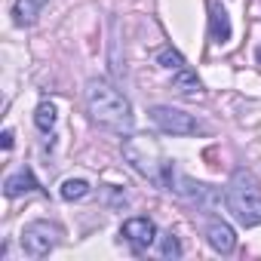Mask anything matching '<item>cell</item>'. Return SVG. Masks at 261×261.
I'll return each mask as SVG.
<instances>
[{
    "instance_id": "obj_13",
    "label": "cell",
    "mask_w": 261,
    "mask_h": 261,
    "mask_svg": "<svg viewBox=\"0 0 261 261\" xmlns=\"http://www.w3.org/2000/svg\"><path fill=\"white\" fill-rule=\"evenodd\" d=\"M154 59H157V65L166 68V71H181V68H185V56H181L178 49H172V46H160Z\"/></svg>"
},
{
    "instance_id": "obj_9",
    "label": "cell",
    "mask_w": 261,
    "mask_h": 261,
    "mask_svg": "<svg viewBox=\"0 0 261 261\" xmlns=\"http://www.w3.org/2000/svg\"><path fill=\"white\" fill-rule=\"evenodd\" d=\"M46 4H49V0H16V4H13V22H16L19 28L34 25V22L40 19V13H43Z\"/></svg>"
},
{
    "instance_id": "obj_7",
    "label": "cell",
    "mask_w": 261,
    "mask_h": 261,
    "mask_svg": "<svg viewBox=\"0 0 261 261\" xmlns=\"http://www.w3.org/2000/svg\"><path fill=\"white\" fill-rule=\"evenodd\" d=\"M120 237L126 243H133L136 249H148L157 240V224L151 218H126L120 227Z\"/></svg>"
},
{
    "instance_id": "obj_3",
    "label": "cell",
    "mask_w": 261,
    "mask_h": 261,
    "mask_svg": "<svg viewBox=\"0 0 261 261\" xmlns=\"http://www.w3.org/2000/svg\"><path fill=\"white\" fill-rule=\"evenodd\" d=\"M163 188H169L172 194H178L181 200H188V203H194L197 209H206V212H212V209L221 206V191L218 188L203 185V181H194L191 175L178 172V166L172 160H169V166L163 172Z\"/></svg>"
},
{
    "instance_id": "obj_10",
    "label": "cell",
    "mask_w": 261,
    "mask_h": 261,
    "mask_svg": "<svg viewBox=\"0 0 261 261\" xmlns=\"http://www.w3.org/2000/svg\"><path fill=\"white\" fill-rule=\"evenodd\" d=\"M209 34L215 43H227L230 40V16L221 4H212L209 10Z\"/></svg>"
},
{
    "instance_id": "obj_11",
    "label": "cell",
    "mask_w": 261,
    "mask_h": 261,
    "mask_svg": "<svg viewBox=\"0 0 261 261\" xmlns=\"http://www.w3.org/2000/svg\"><path fill=\"white\" fill-rule=\"evenodd\" d=\"M37 188H40V185H37V178H34L31 169H19L16 175H10V178L4 181V194H7V197H22V194L37 191Z\"/></svg>"
},
{
    "instance_id": "obj_17",
    "label": "cell",
    "mask_w": 261,
    "mask_h": 261,
    "mask_svg": "<svg viewBox=\"0 0 261 261\" xmlns=\"http://www.w3.org/2000/svg\"><path fill=\"white\" fill-rule=\"evenodd\" d=\"M101 191H105V197H108V203H111V206H126V203H129V200H126V194H123L120 188H114V185H105Z\"/></svg>"
},
{
    "instance_id": "obj_1",
    "label": "cell",
    "mask_w": 261,
    "mask_h": 261,
    "mask_svg": "<svg viewBox=\"0 0 261 261\" xmlns=\"http://www.w3.org/2000/svg\"><path fill=\"white\" fill-rule=\"evenodd\" d=\"M86 111H89L92 123H98L108 133H117V136L133 133V123H136L133 105H129V98L120 89H114L108 80L92 77L86 83Z\"/></svg>"
},
{
    "instance_id": "obj_14",
    "label": "cell",
    "mask_w": 261,
    "mask_h": 261,
    "mask_svg": "<svg viewBox=\"0 0 261 261\" xmlns=\"http://www.w3.org/2000/svg\"><path fill=\"white\" fill-rule=\"evenodd\" d=\"M34 123L40 133H53V126H56V105L53 101H40L37 111H34Z\"/></svg>"
},
{
    "instance_id": "obj_19",
    "label": "cell",
    "mask_w": 261,
    "mask_h": 261,
    "mask_svg": "<svg viewBox=\"0 0 261 261\" xmlns=\"http://www.w3.org/2000/svg\"><path fill=\"white\" fill-rule=\"evenodd\" d=\"M258 62H261V49H258Z\"/></svg>"
},
{
    "instance_id": "obj_18",
    "label": "cell",
    "mask_w": 261,
    "mask_h": 261,
    "mask_svg": "<svg viewBox=\"0 0 261 261\" xmlns=\"http://www.w3.org/2000/svg\"><path fill=\"white\" fill-rule=\"evenodd\" d=\"M13 139H16V136H13V129H4V151L13 148Z\"/></svg>"
},
{
    "instance_id": "obj_15",
    "label": "cell",
    "mask_w": 261,
    "mask_h": 261,
    "mask_svg": "<svg viewBox=\"0 0 261 261\" xmlns=\"http://www.w3.org/2000/svg\"><path fill=\"white\" fill-rule=\"evenodd\" d=\"M86 194H89V185H86L83 178H68V181H62V200L74 203V200H83Z\"/></svg>"
},
{
    "instance_id": "obj_4",
    "label": "cell",
    "mask_w": 261,
    "mask_h": 261,
    "mask_svg": "<svg viewBox=\"0 0 261 261\" xmlns=\"http://www.w3.org/2000/svg\"><path fill=\"white\" fill-rule=\"evenodd\" d=\"M123 157L129 160V166H133L136 172H142L145 178H151L154 185L163 188V172L169 166V160H163L160 148L148 139H126L123 142Z\"/></svg>"
},
{
    "instance_id": "obj_16",
    "label": "cell",
    "mask_w": 261,
    "mask_h": 261,
    "mask_svg": "<svg viewBox=\"0 0 261 261\" xmlns=\"http://www.w3.org/2000/svg\"><path fill=\"white\" fill-rule=\"evenodd\" d=\"M181 243H178V237H172V233H166L163 240H160V255L163 258H181Z\"/></svg>"
},
{
    "instance_id": "obj_12",
    "label": "cell",
    "mask_w": 261,
    "mask_h": 261,
    "mask_svg": "<svg viewBox=\"0 0 261 261\" xmlns=\"http://www.w3.org/2000/svg\"><path fill=\"white\" fill-rule=\"evenodd\" d=\"M172 89H175L178 95H200V92H203L200 77H197L194 71H188V68L175 71V77H172Z\"/></svg>"
},
{
    "instance_id": "obj_2",
    "label": "cell",
    "mask_w": 261,
    "mask_h": 261,
    "mask_svg": "<svg viewBox=\"0 0 261 261\" xmlns=\"http://www.w3.org/2000/svg\"><path fill=\"white\" fill-rule=\"evenodd\" d=\"M224 203L243 227L261 224V181L249 169H233L224 191Z\"/></svg>"
},
{
    "instance_id": "obj_5",
    "label": "cell",
    "mask_w": 261,
    "mask_h": 261,
    "mask_svg": "<svg viewBox=\"0 0 261 261\" xmlns=\"http://www.w3.org/2000/svg\"><path fill=\"white\" fill-rule=\"evenodd\" d=\"M59 237H62L59 224L37 218V221L22 227V249H25L28 258H43V255H49L59 246Z\"/></svg>"
},
{
    "instance_id": "obj_6",
    "label": "cell",
    "mask_w": 261,
    "mask_h": 261,
    "mask_svg": "<svg viewBox=\"0 0 261 261\" xmlns=\"http://www.w3.org/2000/svg\"><path fill=\"white\" fill-rule=\"evenodd\" d=\"M148 114H151L154 126H157V129H163V133H169V136H197V133H200V123H197L191 114L178 111V108L154 105Z\"/></svg>"
},
{
    "instance_id": "obj_8",
    "label": "cell",
    "mask_w": 261,
    "mask_h": 261,
    "mask_svg": "<svg viewBox=\"0 0 261 261\" xmlns=\"http://www.w3.org/2000/svg\"><path fill=\"white\" fill-rule=\"evenodd\" d=\"M206 240H209V246L218 252V255H230L233 249H237V233H233V227L227 224V221H209L206 224Z\"/></svg>"
}]
</instances>
